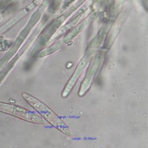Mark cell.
Masks as SVG:
<instances>
[{
    "mask_svg": "<svg viewBox=\"0 0 148 148\" xmlns=\"http://www.w3.org/2000/svg\"><path fill=\"white\" fill-rule=\"evenodd\" d=\"M22 96L29 105L39 113L43 118L54 128L67 136H71V133L67 126L46 105L36 98L26 93H22Z\"/></svg>",
    "mask_w": 148,
    "mask_h": 148,
    "instance_id": "1",
    "label": "cell"
},
{
    "mask_svg": "<svg viewBox=\"0 0 148 148\" xmlns=\"http://www.w3.org/2000/svg\"><path fill=\"white\" fill-rule=\"evenodd\" d=\"M41 7H40L32 15L30 20L28 22L27 25L22 30L18 37L14 41L11 47L5 54V55L0 60V73L2 71L4 68L6 66L8 63L13 58L16 54L17 51L21 47L23 41L29 34L32 28L36 24L40 17L41 14Z\"/></svg>",
    "mask_w": 148,
    "mask_h": 148,
    "instance_id": "2",
    "label": "cell"
},
{
    "mask_svg": "<svg viewBox=\"0 0 148 148\" xmlns=\"http://www.w3.org/2000/svg\"><path fill=\"white\" fill-rule=\"evenodd\" d=\"M0 112L11 115L22 120L32 123L38 124H44L45 123L42 118L33 112L13 104L0 102Z\"/></svg>",
    "mask_w": 148,
    "mask_h": 148,
    "instance_id": "3",
    "label": "cell"
},
{
    "mask_svg": "<svg viewBox=\"0 0 148 148\" xmlns=\"http://www.w3.org/2000/svg\"><path fill=\"white\" fill-rule=\"evenodd\" d=\"M34 3H33L30 5L28 6L27 7L21 10L18 14L16 15V16L12 18L10 20L8 21L1 26H0V36L5 33L9 29H10L11 27L14 26V25H15L18 22H19L21 19L24 18L27 14L29 13V12L34 8Z\"/></svg>",
    "mask_w": 148,
    "mask_h": 148,
    "instance_id": "4",
    "label": "cell"
},
{
    "mask_svg": "<svg viewBox=\"0 0 148 148\" xmlns=\"http://www.w3.org/2000/svg\"><path fill=\"white\" fill-rule=\"evenodd\" d=\"M0 19H1V17H0Z\"/></svg>",
    "mask_w": 148,
    "mask_h": 148,
    "instance_id": "5",
    "label": "cell"
}]
</instances>
